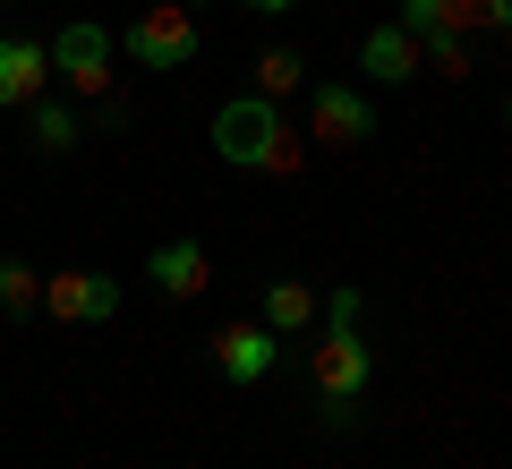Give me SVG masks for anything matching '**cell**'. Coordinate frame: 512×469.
Instances as JSON below:
<instances>
[{
  "label": "cell",
  "instance_id": "cell-19",
  "mask_svg": "<svg viewBox=\"0 0 512 469\" xmlns=\"http://www.w3.org/2000/svg\"><path fill=\"white\" fill-rule=\"evenodd\" d=\"M180 9H197V0H180Z\"/></svg>",
  "mask_w": 512,
  "mask_h": 469
},
{
  "label": "cell",
  "instance_id": "cell-14",
  "mask_svg": "<svg viewBox=\"0 0 512 469\" xmlns=\"http://www.w3.org/2000/svg\"><path fill=\"white\" fill-rule=\"evenodd\" d=\"M256 94H265V103H291V94L299 86H308V60H299V52H256Z\"/></svg>",
  "mask_w": 512,
  "mask_h": 469
},
{
  "label": "cell",
  "instance_id": "cell-16",
  "mask_svg": "<svg viewBox=\"0 0 512 469\" xmlns=\"http://www.w3.org/2000/svg\"><path fill=\"white\" fill-rule=\"evenodd\" d=\"M478 35H512V0H478Z\"/></svg>",
  "mask_w": 512,
  "mask_h": 469
},
{
  "label": "cell",
  "instance_id": "cell-10",
  "mask_svg": "<svg viewBox=\"0 0 512 469\" xmlns=\"http://www.w3.org/2000/svg\"><path fill=\"white\" fill-rule=\"evenodd\" d=\"M77 137H86V103H77V94L26 103V145H35V154H77Z\"/></svg>",
  "mask_w": 512,
  "mask_h": 469
},
{
  "label": "cell",
  "instance_id": "cell-17",
  "mask_svg": "<svg viewBox=\"0 0 512 469\" xmlns=\"http://www.w3.org/2000/svg\"><path fill=\"white\" fill-rule=\"evenodd\" d=\"M248 9H256V18H291L299 0H248Z\"/></svg>",
  "mask_w": 512,
  "mask_h": 469
},
{
  "label": "cell",
  "instance_id": "cell-5",
  "mask_svg": "<svg viewBox=\"0 0 512 469\" xmlns=\"http://www.w3.org/2000/svg\"><path fill=\"white\" fill-rule=\"evenodd\" d=\"M308 137L333 145V154H350V145L376 137V103H367L359 86H342V77H316L308 86Z\"/></svg>",
  "mask_w": 512,
  "mask_h": 469
},
{
  "label": "cell",
  "instance_id": "cell-6",
  "mask_svg": "<svg viewBox=\"0 0 512 469\" xmlns=\"http://www.w3.org/2000/svg\"><path fill=\"white\" fill-rule=\"evenodd\" d=\"M43 316L52 325H111L120 316V273H94V265L43 273Z\"/></svg>",
  "mask_w": 512,
  "mask_h": 469
},
{
  "label": "cell",
  "instance_id": "cell-13",
  "mask_svg": "<svg viewBox=\"0 0 512 469\" xmlns=\"http://www.w3.org/2000/svg\"><path fill=\"white\" fill-rule=\"evenodd\" d=\"M393 26H410V35H470L478 43V0H402V18Z\"/></svg>",
  "mask_w": 512,
  "mask_h": 469
},
{
  "label": "cell",
  "instance_id": "cell-3",
  "mask_svg": "<svg viewBox=\"0 0 512 469\" xmlns=\"http://www.w3.org/2000/svg\"><path fill=\"white\" fill-rule=\"evenodd\" d=\"M43 52H52V77L77 94V103H103V94H111V60H120V35H111L103 18H69L60 35H43Z\"/></svg>",
  "mask_w": 512,
  "mask_h": 469
},
{
  "label": "cell",
  "instance_id": "cell-7",
  "mask_svg": "<svg viewBox=\"0 0 512 469\" xmlns=\"http://www.w3.org/2000/svg\"><path fill=\"white\" fill-rule=\"evenodd\" d=\"M214 367H222V384H265L282 367V333H265L248 316V325H222L214 333Z\"/></svg>",
  "mask_w": 512,
  "mask_h": 469
},
{
  "label": "cell",
  "instance_id": "cell-11",
  "mask_svg": "<svg viewBox=\"0 0 512 469\" xmlns=\"http://www.w3.org/2000/svg\"><path fill=\"white\" fill-rule=\"evenodd\" d=\"M146 273H154V290H163V299H197V290L214 282V256H205L197 239H163V248L146 256Z\"/></svg>",
  "mask_w": 512,
  "mask_h": 469
},
{
  "label": "cell",
  "instance_id": "cell-15",
  "mask_svg": "<svg viewBox=\"0 0 512 469\" xmlns=\"http://www.w3.org/2000/svg\"><path fill=\"white\" fill-rule=\"evenodd\" d=\"M26 307H43V273L26 256H0V316H26Z\"/></svg>",
  "mask_w": 512,
  "mask_h": 469
},
{
  "label": "cell",
  "instance_id": "cell-8",
  "mask_svg": "<svg viewBox=\"0 0 512 469\" xmlns=\"http://www.w3.org/2000/svg\"><path fill=\"white\" fill-rule=\"evenodd\" d=\"M419 69H427V52H419L410 26H367L359 35V77L367 86H410Z\"/></svg>",
  "mask_w": 512,
  "mask_h": 469
},
{
  "label": "cell",
  "instance_id": "cell-1",
  "mask_svg": "<svg viewBox=\"0 0 512 469\" xmlns=\"http://www.w3.org/2000/svg\"><path fill=\"white\" fill-rule=\"evenodd\" d=\"M214 154L239 171H299L308 163V145L291 137V120H282V103H265V94H239V103L214 111Z\"/></svg>",
  "mask_w": 512,
  "mask_h": 469
},
{
  "label": "cell",
  "instance_id": "cell-12",
  "mask_svg": "<svg viewBox=\"0 0 512 469\" xmlns=\"http://www.w3.org/2000/svg\"><path fill=\"white\" fill-rule=\"evenodd\" d=\"M256 325L282 333V342H299V333H316V290L299 282V273H282V282H265V299H256Z\"/></svg>",
  "mask_w": 512,
  "mask_h": 469
},
{
  "label": "cell",
  "instance_id": "cell-4",
  "mask_svg": "<svg viewBox=\"0 0 512 469\" xmlns=\"http://www.w3.org/2000/svg\"><path fill=\"white\" fill-rule=\"evenodd\" d=\"M120 52L137 60V69H154V77L188 69V60H197V9H180V0H154L146 18H128Z\"/></svg>",
  "mask_w": 512,
  "mask_h": 469
},
{
  "label": "cell",
  "instance_id": "cell-18",
  "mask_svg": "<svg viewBox=\"0 0 512 469\" xmlns=\"http://www.w3.org/2000/svg\"><path fill=\"white\" fill-rule=\"evenodd\" d=\"M504 128H512V103H504Z\"/></svg>",
  "mask_w": 512,
  "mask_h": 469
},
{
  "label": "cell",
  "instance_id": "cell-2",
  "mask_svg": "<svg viewBox=\"0 0 512 469\" xmlns=\"http://www.w3.org/2000/svg\"><path fill=\"white\" fill-rule=\"evenodd\" d=\"M308 376H316V401H325V427H350L367 376H376V350L359 342V325L316 316V333H308Z\"/></svg>",
  "mask_w": 512,
  "mask_h": 469
},
{
  "label": "cell",
  "instance_id": "cell-9",
  "mask_svg": "<svg viewBox=\"0 0 512 469\" xmlns=\"http://www.w3.org/2000/svg\"><path fill=\"white\" fill-rule=\"evenodd\" d=\"M43 86H52V52L35 35H0V111L43 103Z\"/></svg>",
  "mask_w": 512,
  "mask_h": 469
}]
</instances>
